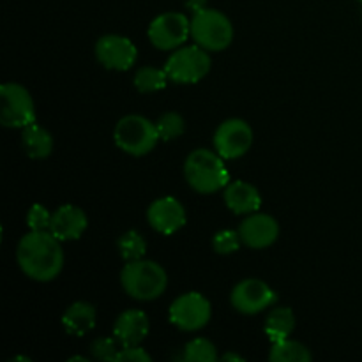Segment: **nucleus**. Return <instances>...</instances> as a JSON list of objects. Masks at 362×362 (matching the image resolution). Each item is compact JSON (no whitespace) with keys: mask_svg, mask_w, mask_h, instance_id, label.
Segmentation results:
<instances>
[{"mask_svg":"<svg viewBox=\"0 0 362 362\" xmlns=\"http://www.w3.org/2000/svg\"><path fill=\"white\" fill-rule=\"evenodd\" d=\"M0 122L6 127H27L35 122V105L30 92L20 83H4L0 87Z\"/></svg>","mask_w":362,"mask_h":362,"instance_id":"obj_7","label":"nucleus"},{"mask_svg":"<svg viewBox=\"0 0 362 362\" xmlns=\"http://www.w3.org/2000/svg\"><path fill=\"white\" fill-rule=\"evenodd\" d=\"M357 2H361V4H362V0H357Z\"/></svg>","mask_w":362,"mask_h":362,"instance_id":"obj_31","label":"nucleus"},{"mask_svg":"<svg viewBox=\"0 0 362 362\" xmlns=\"http://www.w3.org/2000/svg\"><path fill=\"white\" fill-rule=\"evenodd\" d=\"M151 331L148 317L141 310H127L117 318L113 325V338L120 343V346L141 345Z\"/></svg>","mask_w":362,"mask_h":362,"instance_id":"obj_16","label":"nucleus"},{"mask_svg":"<svg viewBox=\"0 0 362 362\" xmlns=\"http://www.w3.org/2000/svg\"><path fill=\"white\" fill-rule=\"evenodd\" d=\"M211 55L202 46H180L173 49L165 64V71L168 78L175 83L191 85L204 80L211 71Z\"/></svg>","mask_w":362,"mask_h":362,"instance_id":"obj_6","label":"nucleus"},{"mask_svg":"<svg viewBox=\"0 0 362 362\" xmlns=\"http://www.w3.org/2000/svg\"><path fill=\"white\" fill-rule=\"evenodd\" d=\"M52 214L45 205L34 204L27 212V225L28 228L34 230V232H45V230H49V225H52Z\"/></svg>","mask_w":362,"mask_h":362,"instance_id":"obj_28","label":"nucleus"},{"mask_svg":"<svg viewBox=\"0 0 362 362\" xmlns=\"http://www.w3.org/2000/svg\"><path fill=\"white\" fill-rule=\"evenodd\" d=\"M240 244H243V240H240L239 232H233V230H219L212 239V247L219 255L235 253Z\"/></svg>","mask_w":362,"mask_h":362,"instance_id":"obj_26","label":"nucleus"},{"mask_svg":"<svg viewBox=\"0 0 362 362\" xmlns=\"http://www.w3.org/2000/svg\"><path fill=\"white\" fill-rule=\"evenodd\" d=\"M148 225L163 235H173L186 225L184 205L173 197H163L147 209Z\"/></svg>","mask_w":362,"mask_h":362,"instance_id":"obj_14","label":"nucleus"},{"mask_svg":"<svg viewBox=\"0 0 362 362\" xmlns=\"http://www.w3.org/2000/svg\"><path fill=\"white\" fill-rule=\"evenodd\" d=\"M168 74L165 69H158V67L145 66L140 67L134 74V87L141 94H148V92L163 90L168 83Z\"/></svg>","mask_w":362,"mask_h":362,"instance_id":"obj_22","label":"nucleus"},{"mask_svg":"<svg viewBox=\"0 0 362 362\" xmlns=\"http://www.w3.org/2000/svg\"><path fill=\"white\" fill-rule=\"evenodd\" d=\"M239 235L244 246L251 250H265L278 240L279 225L272 216L253 212L240 223Z\"/></svg>","mask_w":362,"mask_h":362,"instance_id":"obj_13","label":"nucleus"},{"mask_svg":"<svg viewBox=\"0 0 362 362\" xmlns=\"http://www.w3.org/2000/svg\"><path fill=\"white\" fill-rule=\"evenodd\" d=\"M265 334L271 339V343L283 341V339H288L290 334L296 329V315L290 308L279 306L274 308L271 313L265 318Z\"/></svg>","mask_w":362,"mask_h":362,"instance_id":"obj_20","label":"nucleus"},{"mask_svg":"<svg viewBox=\"0 0 362 362\" xmlns=\"http://www.w3.org/2000/svg\"><path fill=\"white\" fill-rule=\"evenodd\" d=\"M62 325L66 332L73 336H83L95 327V308L90 303L78 300L71 304L62 315Z\"/></svg>","mask_w":362,"mask_h":362,"instance_id":"obj_18","label":"nucleus"},{"mask_svg":"<svg viewBox=\"0 0 362 362\" xmlns=\"http://www.w3.org/2000/svg\"><path fill=\"white\" fill-rule=\"evenodd\" d=\"M191 37L207 52H223L232 45V21L218 9H198L191 18Z\"/></svg>","mask_w":362,"mask_h":362,"instance_id":"obj_5","label":"nucleus"},{"mask_svg":"<svg viewBox=\"0 0 362 362\" xmlns=\"http://www.w3.org/2000/svg\"><path fill=\"white\" fill-rule=\"evenodd\" d=\"M225 204L233 214H253L262 207V197L253 184L235 180L225 187Z\"/></svg>","mask_w":362,"mask_h":362,"instance_id":"obj_17","label":"nucleus"},{"mask_svg":"<svg viewBox=\"0 0 362 362\" xmlns=\"http://www.w3.org/2000/svg\"><path fill=\"white\" fill-rule=\"evenodd\" d=\"M62 240L49 230L30 232L23 235L16 247V262L21 272L34 281L48 283L60 274L64 267Z\"/></svg>","mask_w":362,"mask_h":362,"instance_id":"obj_1","label":"nucleus"},{"mask_svg":"<svg viewBox=\"0 0 362 362\" xmlns=\"http://www.w3.org/2000/svg\"><path fill=\"white\" fill-rule=\"evenodd\" d=\"M117 362H151V356L140 345L120 346Z\"/></svg>","mask_w":362,"mask_h":362,"instance_id":"obj_29","label":"nucleus"},{"mask_svg":"<svg viewBox=\"0 0 362 362\" xmlns=\"http://www.w3.org/2000/svg\"><path fill=\"white\" fill-rule=\"evenodd\" d=\"M21 144H23V148L28 158L32 159H45L53 151V136L49 134L48 129H45V127L35 122L23 127Z\"/></svg>","mask_w":362,"mask_h":362,"instance_id":"obj_19","label":"nucleus"},{"mask_svg":"<svg viewBox=\"0 0 362 362\" xmlns=\"http://www.w3.org/2000/svg\"><path fill=\"white\" fill-rule=\"evenodd\" d=\"M88 219L83 209L76 207V205H60L55 212L52 214V225H49V232L64 240H76L83 235L87 230Z\"/></svg>","mask_w":362,"mask_h":362,"instance_id":"obj_15","label":"nucleus"},{"mask_svg":"<svg viewBox=\"0 0 362 362\" xmlns=\"http://www.w3.org/2000/svg\"><path fill=\"white\" fill-rule=\"evenodd\" d=\"M253 145V129L243 119H228L214 133V151L223 159H239Z\"/></svg>","mask_w":362,"mask_h":362,"instance_id":"obj_10","label":"nucleus"},{"mask_svg":"<svg viewBox=\"0 0 362 362\" xmlns=\"http://www.w3.org/2000/svg\"><path fill=\"white\" fill-rule=\"evenodd\" d=\"M182 359L187 362H214L219 357L216 354L214 343L207 338H194L184 349Z\"/></svg>","mask_w":362,"mask_h":362,"instance_id":"obj_24","label":"nucleus"},{"mask_svg":"<svg viewBox=\"0 0 362 362\" xmlns=\"http://www.w3.org/2000/svg\"><path fill=\"white\" fill-rule=\"evenodd\" d=\"M117 247H119V253L124 260L133 262L144 258L145 251H147V243L136 230H129L119 237Z\"/></svg>","mask_w":362,"mask_h":362,"instance_id":"obj_23","label":"nucleus"},{"mask_svg":"<svg viewBox=\"0 0 362 362\" xmlns=\"http://www.w3.org/2000/svg\"><path fill=\"white\" fill-rule=\"evenodd\" d=\"M119 345L115 338H98L92 341L90 354L98 361H115L119 356Z\"/></svg>","mask_w":362,"mask_h":362,"instance_id":"obj_27","label":"nucleus"},{"mask_svg":"<svg viewBox=\"0 0 362 362\" xmlns=\"http://www.w3.org/2000/svg\"><path fill=\"white\" fill-rule=\"evenodd\" d=\"M212 315V306L205 296L198 292H187L177 297L168 311L170 322L177 329L186 332H194L209 324Z\"/></svg>","mask_w":362,"mask_h":362,"instance_id":"obj_8","label":"nucleus"},{"mask_svg":"<svg viewBox=\"0 0 362 362\" xmlns=\"http://www.w3.org/2000/svg\"><path fill=\"white\" fill-rule=\"evenodd\" d=\"M120 285L124 292L136 300H154L165 293L168 286L166 271L152 260L126 262L120 272Z\"/></svg>","mask_w":362,"mask_h":362,"instance_id":"obj_3","label":"nucleus"},{"mask_svg":"<svg viewBox=\"0 0 362 362\" xmlns=\"http://www.w3.org/2000/svg\"><path fill=\"white\" fill-rule=\"evenodd\" d=\"M113 140L122 152L140 158L154 151L161 138H159L156 124L147 117L126 115L117 122Z\"/></svg>","mask_w":362,"mask_h":362,"instance_id":"obj_4","label":"nucleus"},{"mask_svg":"<svg viewBox=\"0 0 362 362\" xmlns=\"http://www.w3.org/2000/svg\"><path fill=\"white\" fill-rule=\"evenodd\" d=\"M313 359L306 345L293 339H283V341L272 343L269 361L272 362H310Z\"/></svg>","mask_w":362,"mask_h":362,"instance_id":"obj_21","label":"nucleus"},{"mask_svg":"<svg viewBox=\"0 0 362 362\" xmlns=\"http://www.w3.org/2000/svg\"><path fill=\"white\" fill-rule=\"evenodd\" d=\"M191 35V20L182 13H163L148 25L152 46L163 52L180 48Z\"/></svg>","mask_w":362,"mask_h":362,"instance_id":"obj_9","label":"nucleus"},{"mask_svg":"<svg viewBox=\"0 0 362 362\" xmlns=\"http://www.w3.org/2000/svg\"><path fill=\"white\" fill-rule=\"evenodd\" d=\"M156 127H158L159 138L163 141H170L179 138L186 131V122H184V119L177 112H168L159 117Z\"/></svg>","mask_w":362,"mask_h":362,"instance_id":"obj_25","label":"nucleus"},{"mask_svg":"<svg viewBox=\"0 0 362 362\" xmlns=\"http://www.w3.org/2000/svg\"><path fill=\"white\" fill-rule=\"evenodd\" d=\"M184 177L197 193L211 194L225 189L230 184V172L225 159L209 148H197L184 163Z\"/></svg>","mask_w":362,"mask_h":362,"instance_id":"obj_2","label":"nucleus"},{"mask_svg":"<svg viewBox=\"0 0 362 362\" xmlns=\"http://www.w3.org/2000/svg\"><path fill=\"white\" fill-rule=\"evenodd\" d=\"M276 300H278V296L274 290L267 283L257 278L243 279L233 286L232 293H230V303H232L233 310L243 315L262 313Z\"/></svg>","mask_w":362,"mask_h":362,"instance_id":"obj_11","label":"nucleus"},{"mask_svg":"<svg viewBox=\"0 0 362 362\" xmlns=\"http://www.w3.org/2000/svg\"><path fill=\"white\" fill-rule=\"evenodd\" d=\"M95 59L101 66L112 71H127L134 66L138 59V49L131 39L124 35H103L95 42Z\"/></svg>","mask_w":362,"mask_h":362,"instance_id":"obj_12","label":"nucleus"},{"mask_svg":"<svg viewBox=\"0 0 362 362\" xmlns=\"http://www.w3.org/2000/svg\"><path fill=\"white\" fill-rule=\"evenodd\" d=\"M219 361H226V362H230V361L243 362V361H244V357H240L239 354H232V352H228V354H225V356L219 357Z\"/></svg>","mask_w":362,"mask_h":362,"instance_id":"obj_30","label":"nucleus"}]
</instances>
